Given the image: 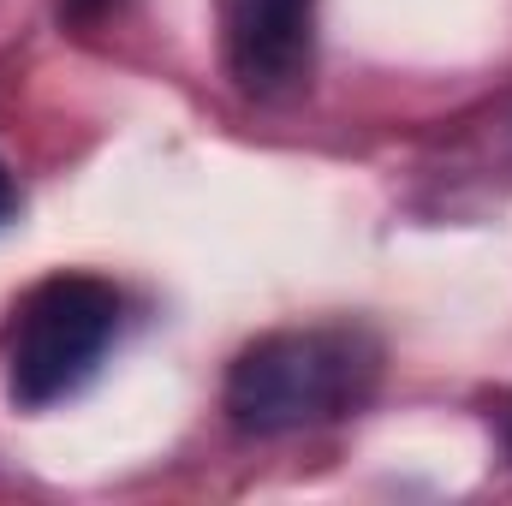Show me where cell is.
<instances>
[{
	"mask_svg": "<svg viewBox=\"0 0 512 506\" xmlns=\"http://www.w3.org/2000/svg\"><path fill=\"white\" fill-rule=\"evenodd\" d=\"M382 376L364 328H280L245 346L227 370V417L245 435H304L352 417Z\"/></svg>",
	"mask_w": 512,
	"mask_h": 506,
	"instance_id": "cell-1",
	"label": "cell"
},
{
	"mask_svg": "<svg viewBox=\"0 0 512 506\" xmlns=\"http://www.w3.org/2000/svg\"><path fill=\"white\" fill-rule=\"evenodd\" d=\"M120 334V292L96 274H48L12 316L6 393L18 411H48L102 370Z\"/></svg>",
	"mask_w": 512,
	"mask_h": 506,
	"instance_id": "cell-2",
	"label": "cell"
},
{
	"mask_svg": "<svg viewBox=\"0 0 512 506\" xmlns=\"http://www.w3.org/2000/svg\"><path fill=\"white\" fill-rule=\"evenodd\" d=\"M215 18H221L227 72L239 78V90L274 96L304 78L316 0H215Z\"/></svg>",
	"mask_w": 512,
	"mask_h": 506,
	"instance_id": "cell-3",
	"label": "cell"
},
{
	"mask_svg": "<svg viewBox=\"0 0 512 506\" xmlns=\"http://www.w3.org/2000/svg\"><path fill=\"white\" fill-rule=\"evenodd\" d=\"M12 215V173H6V161H0V221Z\"/></svg>",
	"mask_w": 512,
	"mask_h": 506,
	"instance_id": "cell-4",
	"label": "cell"
},
{
	"mask_svg": "<svg viewBox=\"0 0 512 506\" xmlns=\"http://www.w3.org/2000/svg\"><path fill=\"white\" fill-rule=\"evenodd\" d=\"M507 453H512V411H507Z\"/></svg>",
	"mask_w": 512,
	"mask_h": 506,
	"instance_id": "cell-5",
	"label": "cell"
}]
</instances>
